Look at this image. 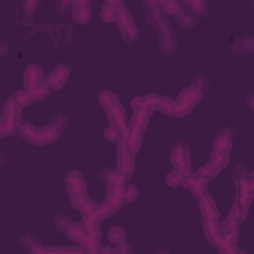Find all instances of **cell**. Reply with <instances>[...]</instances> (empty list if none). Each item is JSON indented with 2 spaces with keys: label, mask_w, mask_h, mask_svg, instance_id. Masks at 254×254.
<instances>
[{
  "label": "cell",
  "mask_w": 254,
  "mask_h": 254,
  "mask_svg": "<svg viewBox=\"0 0 254 254\" xmlns=\"http://www.w3.org/2000/svg\"><path fill=\"white\" fill-rule=\"evenodd\" d=\"M65 127H67V117H65L64 113H56V115L50 119V123H48L46 127H32L30 123H18V125H16V131H18V135H20L22 139H26L28 143L42 147V145L54 143V141L64 133Z\"/></svg>",
  "instance_id": "cell-1"
},
{
  "label": "cell",
  "mask_w": 254,
  "mask_h": 254,
  "mask_svg": "<svg viewBox=\"0 0 254 254\" xmlns=\"http://www.w3.org/2000/svg\"><path fill=\"white\" fill-rule=\"evenodd\" d=\"M143 10H145V18L147 22L157 30V42H159V48L163 54H173L177 50V38H175V32H173V26L167 22V18L163 16L161 8L157 4H143Z\"/></svg>",
  "instance_id": "cell-2"
},
{
  "label": "cell",
  "mask_w": 254,
  "mask_h": 254,
  "mask_svg": "<svg viewBox=\"0 0 254 254\" xmlns=\"http://www.w3.org/2000/svg\"><path fill=\"white\" fill-rule=\"evenodd\" d=\"M65 189H67V196H69V202L81 212L83 220L91 216L93 208H95V202L89 198L87 194V187H85V179L81 177V173L77 171H69L65 175Z\"/></svg>",
  "instance_id": "cell-3"
},
{
  "label": "cell",
  "mask_w": 254,
  "mask_h": 254,
  "mask_svg": "<svg viewBox=\"0 0 254 254\" xmlns=\"http://www.w3.org/2000/svg\"><path fill=\"white\" fill-rule=\"evenodd\" d=\"M54 226H56L58 232L65 234L69 240H73V242H77L79 246H83L87 252L99 250L97 244L93 242V238H91V234H89V230H87V226H85L83 220H81V222H75V220H71L67 214H58V216L54 218Z\"/></svg>",
  "instance_id": "cell-4"
},
{
  "label": "cell",
  "mask_w": 254,
  "mask_h": 254,
  "mask_svg": "<svg viewBox=\"0 0 254 254\" xmlns=\"http://www.w3.org/2000/svg\"><path fill=\"white\" fill-rule=\"evenodd\" d=\"M99 105L105 109L107 117H109V123L111 125H117V127H127V119H125V111L117 99L115 93L111 91H101L99 93Z\"/></svg>",
  "instance_id": "cell-5"
},
{
  "label": "cell",
  "mask_w": 254,
  "mask_h": 254,
  "mask_svg": "<svg viewBox=\"0 0 254 254\" xmlns=\"http://www.w3.org/2000/svg\"><path fill=\"white\" fill-rule=\"evenodd\" d=\"M202 99V93L198 91V89H194L192 85H189V87H185L181 93H179V97H177V101H175V109H173V115L175 117H183V115H189L194 107H196V103Z\"/></svg>",
  "instance_id": "cell-6"
},
{
  "label": "cell",
  "mask_w": 254,
  "mask_h": 254,
  "mask_svg": "<svg viewBox=\"0 0 254 254\" xmlns=\"http://www.w3.org/2000/svg\"><path fill=\"white\" fill-rule=\"evenodd\" d=\"M117 26H119V32H121V38L133 46L137 44L139 40V30H137V24L131 16V12L125 8V6H119V18H117Z\"/></svg>",
  "instance_id": "cell-7"
},
{
  "label": "cell",
  "mask_w": 254,
  "mask_h": 254,
  "mask_svg": "<svg viewBox=\"0 0 254 254\" xmlns=\"http://www.w3.org/2000/svg\"><path fill=\"white\" fill-rule=\"evenodd\" d=\"M127 135V133H125ZM135 153L129 149V143H127V139L123 137V139H119L117 141V173H121L123 177H129L131 173H133V169H135Z\"/></svg>",
  "instance_id": "cell-8"
},
{
  "label": "cell",
  "mask_w": 254,
  "mask_h": 254,
  "mask_svg": "<svg viewBox=\"0 0 254 254\" xmlns=\"http://www.w3.org/2000/svg\"><path fill=\"white\" fill-rule=\"evenodd\" d=\"M171 161H173V167H175L177 171H181L183 175H190V151H189L187 143L177 141V143L173 145Z\"/></svg>",
  "instance_id": "cell-9"
},
{
  "label": "cell",
  "mask_w": 254,
  "mask_h": 254,
  "mask_svg": "<svg viewBox=\"0 0 254 254\" xmlns=\"http://www.w3.org/2000/svg\"><path fill=\"white\" fill-rule=\"evenodd\" d=\"M69 73H71L69 64H65V62L58 64V65L48 73V77H46V85L50 87V91H58V89H62V87L65 85V81L69 79Z\"/></svg>",
  "instance_id": "cell-10"
},
{
  "label": "cell",
  "mask_w": 254,
  "mask_h": 254,
  "mask_svg": "<svg viewBox=\"0 0 254 254\" xmlns=\"http://www.w3.org/2000/svg\"><path fill=\"white\" fill-rule=\"evenodd\" d=\"M42 85H46V75H44L42 67L36 65V64H28L26 69H24V89L26 91H36Z\"/></svg>",
  "instance_id": "cell-11"
},
{
  "label": "cell",
  "mask_w": 254,
  "mask_h": 254,
  "mask_svg": "<svg viewBox=\"0 0 254 254\" xmlns=\"http://www.w3.org/2000/svg\"><path fill=\"white\" fill-rule=\"evenodd\" d=\"M234 129L230 127H222L216 131L214 139H212V151L214 153H230L232 143H234Z\"/></svg>",
  "instance_id": "cell-12"
},
{
  "label": "cell",
  "mask_w": 254,
  "mask_h": 254,
  "mask_svg": "<svg viewBox=\"0 0 254 254\" xmlns=\"http://www.w3.org/2000/svg\"><path fill=\"white\" fill-rule=\"evenodd\" d=\"M20 103L16 101V97L14 95H10L8 97V101L4 103V115H2V121L6 123V125H10L12 129H16V125L20 123Z\"/></svg>",
  "instance_id": "cell-13"
},
{
  "label": "cell",
  "mask_w": 254,
  "mask_h": 254,
  "mask_svg": "<svg viewBox=\"0 0 254 254\" xmlns=\"http://www.w3.org/2000/svg\"><path fill=\"white\" fill-rule=\"evenodd\" d=\"M107 242L111 246H115L117 252H131V246L127 244V234L123 230V226H111L107 230Z\"/></svg>",
  "instance_id": "cell-14"
},
{
  "label": "cell",
  "mask_w": 254,
  "mask_h": 254,
  "mask_svg": "<svg viewBox=\"0 0 254 254\" xmlns=\"http://www.w3.org/2000/svg\"><path fill=\"white\" fill-rule=\"evenodd\" d=\"M230 52H232L234 56L252 54V52H254V38H252L250 34H242V36L232 38V42H230Z\"/></svg>",
  "instance_id": "cell-15"
},
{
  "label": "cell",
  "mask_w": 254,
  "mask_h": 254,
  "mask_svg": "<svg viewBox=\"0 0 254 254\" xmlns=\"http://www.w3.org/2000/svg\"><path fill=\"white\" fill-rule=\"evenodd\" d=\"M71 16L77 24H87L91 20V2L89 0H73L71 2Z\"/></svg>",
  "instance_id": "cell-16"
},
{
  "label": "cell",
  "mask_w": 254,
  "mask_h": 254,
  "mask_svg": "<svg viewBox=\"0 0 254 254\" xmlns=\"http://www.w3.org/2000/svg\"><path fill=\"white\" fill-rule=\"evenodd\" d=\"M183 185L192 192V196H200V194H204L206 192V177H200V175H185V179H183Z\"/></svg>",
  "instance_id": "cell-17"
},
{
  "label": "cell",
  "mask_w": 254,
  "mask_h": 254,
  "mask_svg": "<svg viewBox=\"0 0 254 254\" xmlns=\"http://www.w3.org/2000/svg\"><path fill=\"white\" fill-rule=\"evenodd\" d=\"M198 208H200L202 218H206V220H218V208H216V204L212 202V198L206 192L198 196Z\"/></svg>",
  "instance_id": "cell-18"
},
{
  "label": "cell",
  "mask_w": 254,
  "mask_h": 254,
  "mask_svg": "<svg viewBox=\"0 0 254 254\" xmlns=\"http://www.w3.org/2000/svg\"><path fill=\"white\" fill-rule=\"evenodd\" d=\"M171 18H175V22H177L181 28H185V30H190V28H194V24H196V16H194L189 8H185V6H181Z\"/></svg>",
  "instance_id": "cell-19"
},
{
  "label": "cell",
  "mask_w": 254,
  "mask_h": 254,
  "mask_svg": "<svg viewBox=\"0 0 254 254\" xmlns=\"http://www.w3.org/2000/svg\"><path fill=\"white\" fill-rule=\"evenodd\" d=\"M185 8H189L196 18H202L208 14V4L206 0H181Z\"/></svg>",
  "instance_id": "cell-20"
},
{
  "label": "cell",
  "mask_w": 254,
  "mask_h": 254,
  "mask_svg": "<svg viewBox=\"0 0 254 254\" xmlns=\"http://www.w3.org/2000/svg\"><path fill=\"white\" fill-rule=\"evenodd\" d=\"M20 246H22L26 252H42V250H44V244H42L36 236H32V234H24V236L20 238Z\"/></svg>",
  "instance_id": "cell-21"
},
{
  "label": "cell",
  "mask_w": 254,
  "mask_h": 254,
  "mask_svg": "<svg viewBox=\"0 0 254 254\" xmlns=\"http://www.w3.org/2000/svg\"><path fill=\"white\" fill-rule=\"evenodd\" d=\"M101 20L107 22V24H117V18H119V6H113V4H103L101 8Z\"/></svg>",
  "instance_id": "cell-22"
},
{
  "label": "cell",
  "mask_w": 254,
  "mask_h": 254,
  "mask_svg": "<svg viewBox=\"0 0 254 254\" xmlns=\"http://www.w3.org/2000/svg\"><path fill=\"white\" fill-rule=\"evenodd\" d=\"M125 133H127V127H117V125H111V123H109V127H105V131H103V137H105L107 141L117 143L119 139L125 137Z\"/></svg>",
  "instance_id": "cell-23"
},
{
  "label": "cell",
  "mask_w": 254,
  "mask_h": 254,
  "mask_svg": "<svg viewBox=\"0 0 254 254\" xmlns=\"http://www.w3.org/2000/svg\"><path fill=\"white\" fill-rule=\"evenodd\" d=\"M183 179H185V175L175 169V171H171V173L165 177V183H167L171 189H177V187H183Z\"/></svg>",
  "instance_id": "cell-24"
},
{
  "label": "cell",
  "mask_w": 254,
  "mask_h": 254,
  "mask_svg": "<svg viewBox=\"0 0 254 254\" xmlns=\"http://www.w3.org/2000/svg\"><path fill=\"white\" fill-rule=\"evenodd\" d=\"M137 196H139V190H137V187H133V185H125V189H123V200H125V204H131V202H135L137 200Z\"/></svg>",
  "instance_id": "cell-25"
},
{
  "label": "cell",
  "mask_w": 254,
  "mask_h": 254,
  "mask_svg": "<svg viewBox=\"0 0 254 254\" xmlns=\"http://www.w3.org/2000/svg\"><path fill=\"white\" fill-rule=\"evenodd\" d=\"M190 85H192L194 89H198L200 93H204V91L208 89V79H206L204 75H194V79L190 81Z\"/></svg>",
  "instance_id": "cell-26"
},
{
  "label": "cell",
  "mask_w": 254,
  "mask_h": 254,
  "mask_svg": "<svg viewBox=\"0 0 254 254\" xmlns=\"http://www.w3.org/2000/svg\"><path fill=\"white\" fill-rule=\"evenodd\" d=\"M40 2H42V0H22V10H24V14L32 16V14L36 12V8L40 6Z\"/></svg>",
  "instance_id": "cell-27"
},
{
  "label": "cell",
  "mask_w": 254,
  "mask_h": 254,
  "mask_svg": "<svg viewBox=\"0 0 254 254\" xmlns=\"http://www.w3.org/2000/svg\"><path fill=\"white\" fill-rule=\"evenodd\" d=\"M71 2H73V0H56V10H58L60 14H65V12L71 10Z\"/></svg>",
  "instance_id": "cell-28"
},
{
  "label": "cell",
  "mask_w": 254,
  "mask_h": 254,
  "mask_svg": "<svg viewBox=\"0 0 254 254\" xmlns=\"http://www.w3.org/2000/svg\"><path fill=\"white\" fill-rule=\"evenodd\" d=\"M8 54V44L4 40H0V58H4Z\"/></svg>",
  "instance_id": "cell-29"
},
{
  "label": "cell",
  "mask_w": 254,
  "mask_h": 254,
  "mask_svg": "<svg viewBox=\"0 0 254 254\" xmlns=\"http://www.w3.org/2000/svg\"><path fill=\"white\" fill-rule=\"evenodd\" d=\"M246 105H248V109H254V95L252 93L246 97Z\"/></svg>",
  "instance_id": "cell-30"
},
{
  "label": "cell",
  "mask_w": 254,
  "mask_h": 254,
  "mask_svg": "<svg viewBox=\"0 0 254 254\" xmlns=\"http://www.w3.org/2000/svg\"><path fill=\"white\" fill-rule=\"evenodd\" d=\"M143 4H157V0H143Z\"/></svg>",
  "instance_id": "cell-31"
},
{
  "label": "cell",
  "mask_w": 254,
  "mask_h": 254,
  "mask_svg": "<svg viewBox=\"0 0 254 254\" xmlns=\"http://www.w3.org/2000/svg\"><path fill=\"white\" fill-rule=\"evenodd\" d=\"M2 163H4V155L0 153V165H2Z\"/></svg>",
  "instance_id": "cell-32"
}]
</instances>
